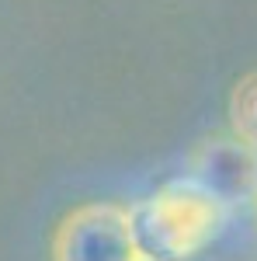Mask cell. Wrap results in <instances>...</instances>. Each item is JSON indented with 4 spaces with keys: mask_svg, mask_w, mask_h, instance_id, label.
I'll list each match as a JSON object with an SVG mask.
<instances>
[{
    "mask_svg": "<svg viewBox=\"0 0 257 261\" xmlns=\"http://www.w3.org/2000/svg\"><path fill=\"white\" fill-rule=\"evenodd\" d=\"M139 254L160 261H184L205 251L226 226V202L184 178L170 181L129 209Z\"/></svg>",
    "mask_w": 257,
    "mask_h": 261,
    "instance_id": "obj_1",
    "label": "cell"
},
{
    "mask_svg": "<svg viewBox=\"0 0 257 261\" xmlns=\"http://www.w3.org/2000/svg\"><path fill=\"white\" fill-rule=\"evenodd\" d=\"M129 209L119 202H87L70 209L52 233V261H136Z\"/></svg>",
    "mask_w": 257,
    "mask_h": 261,
    "instance_id": "obj_2",
    "label": "cell"
},
{
    "mask_svg": "<svg viewBox=\"0 0 257 261\" xmlns=\"http://www.w3.org/2000/svg\"><path fill=\"white\" fill-rule=\"evenodd\" d=\"M188 167V178L226 205L257 192V153L237 136H212L198 143Z\"/></svg>",
    "mask_w": 257,
    "mask_h": 261,
    "instance_id": "obj_3",
    "label": "cell"
},
{
    "mask_svg": "<svg viewBox=\"0 0 257 261\" xmlns=\"http://www.w3.org/2000/svg\"><path fill=\"white\" fill-rule=\"evenodd\" d=\"M230 125H233V136L257 153V70L237 81L230 94Z\"/></svg>",
    "mask_w": 257,
    "mask_h": 261,
    "instance_id": "obj_4",
    "label": "cell"
},
{
    "mask_svg": "<svg viewBox=\"0 0 257 261\" xmlns=\"http://www.w3.org/2000/svg\"><path fill=\"white\" fill-rule=\"evenodd\" d=\"M136 261H160V258H146V254H139V258Z\"/></svg>",
    "mask_w": 257,
    "mask_h": 261,
    "instance_id": "obj_5",
    "label": "cell"
}]
</instances>
